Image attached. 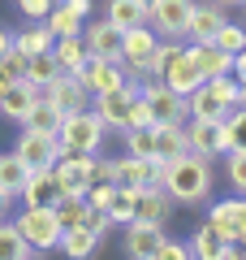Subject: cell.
Wrapping results in <instances>:
<instances>
[{"mask_svg": "<svg viewBox=\"0 0 246 260\" xmlns=\"http://www.w3.org/2000/svg\"><path fill=\"white\" fill-rule=\"evenodd\" d=\"M82 225H87V230H91L100 243H108V239H112V230H117V225L108 221V213H104V208H91V204H87V217H82Z\"/></svg>", "mask_w": 246, "mask_h": 260, "instance_id": "39", "label": "cell"}, {"mask_svg": "<svg viewBox=\"0 0 246 260\" xmlns=\"http://www.w3.org/2000/svg\"><path fill=\"white\" fill-rule=\"evenodd\" d=\"M160 78H164V87H173L177 95H190L194 87L203 83V70H199V65H194V56L186 52V44H182V48H177L173 56H169V61H164Z\"/></svg>", "mask_w": 246, "mask_h": 260, "instance_id": "14", "label": "cell"}, {"mask_svg": "<svg viewBox=\"0 0 246 260\" xmlns=\"http://www.w3.org/2000/svg\"><path fill=\"white\" fill-rule=\"evenodd\" d=\"M61 117H65V113L56 109L52 100H44V95H39V100L30 104V113L22 117V130H39V135H56V126H61Z\"/></svg>", "mask_w": 246, "mask_h": 260, "instance_id": "28", "label": "cell"}, {"mask_svg": "<svg viewBox=\"0 0 246 260\" xmlns=\"http://www.w3.org/2000/svg\"><path fill=\"white\" fill-rule=\"evenodd\" d=\"M9 217H13V225L22 230V239L30 243V251H35V256H48V251H56V243H61L65 225L56 221L52 204H22L18 213H9Z\"/></svg>", "mask_w": 246, "mask_h": 260, "instance_id": "3", "label": "cell"}, {"mask_svg": "<svg viewBox=\"0 0 246 260\" xmlns=\"http://www.w3.org/2000/svg\"><path fill=\"white\" fill-rule=\"evenodd\" d=\"M173 213H177V200L164 191V186H143V191H138V217H143V221L169 225Z\"/></svg>", "mask_w": 246, "mask_h": 260, "instance_id": "19", "label": "cell"}, {"mask_svg": "<svg viewBox=\"0 0 246 260\" xmlns=\"http://www.w3.org/2000/svg\"><path fill=\"white\" fill-rule=\"evenodd\" d=\"M13 204H18V200H13V195H5V191H0V217H9V213H13Z\"/></svg>", "mask_w": 246, "mask_h": 260, "instance_id": "47", "label": "cell"}, {"mask_svg": "<svg viewBox=\"0 0 246 260\" xmlns=\"http://www.w3.org/2000/svg\"><path fill=\"white\" fill-rule=\"evenodd\" d=\"M52 56H56V65H61L65 74H78L91 52H87L82 35H61V39H52Z\"/></svg>", "mask_w": 246, "mask_h": 260, "instance_id": "25", "label": "cell"}, {"mask_svg": "<svg viewBox=\"0 0 246 260\" xmlns=\"http://www.w3.org/2000/svg\"><path fill=\"white\" fill-rule=\"evenodd\" d=\"M138 191H143V186H112L104 213H108V221L117 225V230H121L126 221H134V217H138Z\"/></svg>", "mask_w": 246, "mask_h": 260, "instance_id": "22", "label": "cell"}, {"mask_svg": "<svg viewBox=\"0 0 246 260\" xmlns=\"http://www.w3.org/2000/svg\"><path fill=\"white\" fill-rule=\"evenodd\" d=\"M52 26L48 22H30V26H18L13 30V48L18 52H26V56H35V52H48L52 48Z\"/></svg>", "mask_w": 246, "mask_h": 260, "instance_id": "27", "label": "cell"}, {"mask_svg": "<svg viewBox=\"0 0 246 260\" xmlns=\"http://www.w3.org/2000/svg\"><path fill=\"white\" fill-rule=\"evenodd\" d=\"M143 5H151V0H143Z\"/></svg>", "mask_w": 246, "mask_h": 260, "instance_id": "52", "label": "cell"}, {"mask_svg": "<svg viewBox=\"0 0 246 260\" xmlns=\"http://www.w3.org/2000/svg\"><path fill=\"white\" fill-rule=\"evenodd\" d=\"M233 78H237V83H246V48H237V52H233Z\"/></svg>", "mask_w": 246, "mask_h": 260, "instance_id": "45", "label": "cell"}, {"mask_svg": "<svg viewBox=\"0 0 246 260\" xmlns=\"http://www.w3.org/2000/svg\"><path fill=\"white\" fill-rule=\"evenodd\" d=\"M39 95H44V100H52L61 113H82V109H91V91L78 83V74H56L48 87H39Z\"/></svg>", "mask_w": 246, "mask_h": 260, "instance_id": "12", "label": "cell"}, {"mask_svg": "<svg viewBox=\"0 0 246 260\" xmlns=\"http://www.w3.org/2000/svg\"><path fill=\"white\" fill-rule=\"evenodd\" d=\"M18 78H26V52L9 48V52L0 56V91H5L9 83H18Z\"/></svg>", "mask_w": 246, "mask_h": 260, "instance_id": "38", "label": "cell"}, {"mask_svg": "<svg viewBox=\"0 0 246 260\" xmlns=\"http://www.w3.org/2000/svg\"><path fill=\"white\" fill-rule=\"evenodd\" d=\"M82 44H87L91 56H112V61H121V26H112L104 13L82 22Z\"/></svg>", "mask_w": 246, "mask_h": 260, "instance_id": "13", "label": "cell"}, {"mask_svg": "<svg viewBox=\"0 0 246 260\" xmlns=\"http://www.w3.org/2000/svg\"><path fill=\"white\" fill-rule=\"evenodd\" d=\"M164 234H169V225H155V221L134 217V221L121 225V251H126L130 260H155V247H160Z\"/></svg>", "mask_w": 246, "mask_h": 260, "instance_id": "7", "label": "cell"}, {"mask_svg": "<svg viewBox=\"0 0 246 260\" xmlns=\"http://www.w3.org/2000/svg\"><path fill=\"white\" fill-rule=\"evenodd\" d=\"M134 95H138L134 83H121V87H112V91L91 95V113L104 121L108 135H121V130H126V121H130V100H134Z\"/></svg>", "mask_w": 246, "mask_h": 260, "instance_id": "5", "label": "cell"}, {"mask_svg": "<svg viewBox=\"0 0 246 260\" xmlns=\"http://www.w3.org/2000/svg\"><path fill=\"white\" fill-rule=\"evenodd\" d=\"M212 44L220 48V52H237V48L246 44V26H237V22H225V26L216 30V39Z\"/></svg>", "mask_w": 246, "mask_h": 260, "instance_id": "40", "label": "cell"}, {"mask_svg": "<svg viewBox=\"0 0 246 260\" xmlns=\"http://www.w3.org/2000/svg\"><path fill=\"white\" fill-rule=\"evenodd\" d=\"M56 143H61V152H73V156H95L108 143V130H104V121L91 109L65 113L61 126H56Z\"/></svg>", "mask_w": 246, "mask_h": 260, "instance_id": "2", "label": "cell"}, {"mask_svg": "<svg viewBox=\"0 0 246 260\" xmlns=\"http://www.w3.org/2000/svg\"><path fill=\"white\" fill-rule=\"evenodd\" d=\"M78 83L91 95H100V91H112V87L130 83V78H126V65L112 61V56H87V65L78 70Z\"/></svg>", "mask_w": 246, "mask_h": 260, "instance_id": "10", "label": "cell"}, {"mask_svg": "<svg viewBox=\"0 0 246 260\" xmlns=\"http://www.w3.org/2000/svg\"><path fill=\"white\" fill-rule=\"evenodd\" d=\"M186 52L194 56V65L203 70V78H216V74H233V52H220L216 44H186Z\"/></svg>", "mask_w": 246, "mask_h": 260, "instance_id": "20", "label": "cell"}, {"mask_svg": "<svg viewBox=\"0 0 246 260\" xmlns=\"http://www.w3.org/2000/svg\"><path fill=\"white\" fill-rule=\"evenodd\" d=\"M13 5H18V13H22L26 22H44L48 9H52L56 0H13Z\"/></svg>", "mask_w": 246, "mask_h": 260, "instance_id": "43", "label": "cell"}, {"mask_svg": "<svg viewBox=\"0 0 246 260\" xmlns=\"http://www.w3.org/2000/svg\"><path fill=\"white\" fill-rule=\"evenodd\" d=\"M9 48H13V30H9V26H5V22H0V56L9 52Z\"/></svg>", "mask_w": 246, "mask_h": 260, "instance_id": "46", "label": "cell"}, {"mask_svg": "<svg viewBox=\"0 0 246 260\" xmlns=\"http://www.w3.org/2000/svg\"><path fill=\"white\" fill-rule=\"evenodd\" d=\"M194 0H151L147 5V26L160 39H186V18Z\"/></svg>", "mask_w": 246, "mask_h": 260, "instance_id": "6", "label": "cell"}, {"mask_svg": "<svg viewBox=\"0 0 246 260\" xmlns=\"http://www.w3.org/2000/svg\"><path fill=\"white\" fill-rule=\"evenodd\" d=\"M242 48H246V44H242Z\"/></svg>", "mask_w": 246, "mask_h": 260, "instance_id": "53", "label": "cell"}, {"mask_svg": "<svg viewBox=\"0 0 246 260\" xmlns=\"http://www.w3.org/2000/svg\"><path fill=\"white\" fill-rule=\"evenodd\" d=\"M216 5H225V9H233V5H237V0H216Z\"/></svg>", "mask_w": 246, "mask_h": 260, "instance_id": "49", "label": "cell"}, {"mask_svg": "<svg viewBox=\"0 0 246 260\" xmlns=\"http://www.w3.org/2000/svg\"><path fill=\"white\" fill-rule=\"evenodd\" d=\"M130 126H151V109H147L143 95H134V100H130V121H126V130H130Z\"/></svg>", "mask_w": 246, "mask_h": 260, "instance_id": "44", "label": "cell"}, {"mask_svg": "<svg viewBox=\"0 0 246 260\" xmlns=\"http://www.w3.org/2000/svg\"><path fill=\"white\" fill-rule=\"evenodd\" d=\"M186 243H190V256H199V260H216V256H225V239L216 234V225H212V221L194 225Z\"/></svg>", "mask_w": 246, "mask_h": 260, "instance_id": "30", "label": "cell"}, {"mask_svg": "<svg viewBox=\"0 0 246 260\" xmlns=\"http://www.w3.org/2000/svg\"><path fill=\"white\" fill-rule=\"evenodd\" d=\"M190 256V243L186 239H173V234H164L160 247H155V260H186Z\"/></svg>", "mask_w": 246, "mask_h": 260, "instance_id": "42", "label": "cell"}, {"mask_svg": "<svg viewBox=\"0 0 246 260\" xmlns=\"http://www.w3.org/2000/svg\"><path fill=\"white\" fill-rule=\"evenodd\" d=\"M155 44H160V35H155L147 22H143V26H126V30H121V65H126V78H130V83L138 78V65L151 56Z\"/></svg>", "mask_w": 246, "mask_h": 260, "instance_id": "11", "label": "cell"}, {"mask_svg": "<svg viewBox=\"0 0 246 260\" xmlns=\"http://www.w3.org/2000/svg\"><path fill=\"white\" fill-rule=\"evenodd\" d=\"M237 9H246V0H237Z\"/></svg>", "mask_w": 246, "mask_h": 260, "instance_id": "50", "label": "cell"}, {"mask_svg": "<svg viewBox=\"0 0 246 260\" xmlns=\"http://www.w3.org/2000/svg\"><path fill=\"white\" fill-rule=\"evenodd\" d=\"M182 135H186V152H199V156H208V160H216L220 152V135H216V121H194V117H186L182 121Z\"/></svg>", "mask_w": 246, "mask_h": 260, "instance_id": "17", "label": "cell"}, {"mask_svg": "<svg viewBox=\"0 0 246 260\" xmlns=\"http://www.w3.org/2000/svg\"><path fill=\"white\" fill-rule=\"evenodd\" d=\"M104 18L112 22V26H143L147 22V5L143 0H104Z\"/></svg>", "mask_w": 246, "mask_h": 260, "instance_id": "29", "label": "cell"}, {"mask_svg": "<svg viewBox=\"0 0 246 260\" xmlns=\"http://www.w3.org/2000/svg\"><path fill=\"white\" fill-rule=\"evenodd\" d=\"M56 74H65V70L56 65L52 48H48V52H35V56H26V83H35V87H48Z\"/></svg>", "mask_w": 246, "mask_h": 260, "instance_id": "32", "label": "cell"}, {"mask_svg": "<svg viewBox=\"0 0 246 260\" xmlns=\"http://www.w3.org/2000/svg\"><path fill=\"white\" fill-rule=\"evenodd\" d=\"M100 247H104V243L95 239V234L87 230L82 221H78V225H69V230L61 234V243H56V251H65L69 260H87V256H95Z\"/></svg>", "mask_w": 246, "mask_h": 260, "instance_id": "23", "label": "cell"}, {"mask_svg": "<svg viewBox=\"0 0 246 260\" xmlns=\"http://www.w3.org/2000/svg\"><path fill=\"white\" fill-rule=\"evenodd\" d=\"M52 213H56V221L69 230V225H78L82 217H87V200H82V195H61L52 204Z\"/></svg>", "mask_w": 246, "mask_h": 260, "instance_id": "37", "label": "cell"}, {"mask_svg": "<svg viewBox=\"0 0 246 260\" xmlns=\"http://www.w3.org/2000/svg\"><path fill=\"white\" fill-rule=\"evenodd\" d=\"M242 256H246V243H242Z\"/></svg>", "mask_w": 246, "mask_h": 260, "instance_id": "51", "label": "cell"}, {"mask_svg": "<svg viewBox=\"0 0 246 260\" xmlns=\"http://www.w3.org/2000/svg\"><path fill=\"white\" fill-rule=\"evenodd\" d=\"M112 165H117V186H160V174L164 165L155 156H112Z\"/></svg>", "mask_w": 246, "mask_h": 260, "instance_id": "15", "label": "cell"}, {"mask_svg": "<svg viewBox=\"0 0 246 260\" xmlns=\"http://www.w3.org/2000/svg\"><path fill=\"white\" fill-rule=\"evenodd\" d=\"M186 152V135H182V121H155V160L169 165Z\"/></svg>", "mask_w": 246, "mask_h": 260, "instance_id": "24", "label": "cell"}, {"mask_svg": "<svg viewBox=\"0 0 246 260\" xmlns=\"http://www.w3.org/2000/svg\"><path fill=\"white\" fill-rule=\"evenodd\" d=\"M121 139H126V152H130V156H155V121H151V126H130V130H121Z\"/></svg>", "mask_w": 246, "mask_h": 260, "instance_id": "36", "label": "cell"}, {"mask_svg": "<svg viewBox=\"0 0 246 260\" xmlns=\"http://www.w3.org/2000/svg\"><path fill=\"white\" fill-rule=\"evenodd\" d=\"M61 200V182H56L52 169H30L26 182L18 191V204H56Z\"/></svg>", "mask_w": 246, "mask_h": 260, "instance_id": "16", "label": "cell"}, {"mask_svg": "<svg viewBox=\"0 0 246 260\" xmlns=\"http://www.w3.org/2000/svg\"><path fill=\"white\" fill-rule=\"evenodd\" d=\"M39 100V87L26 83V78H18V83H9L5 91H0V117H9L22 126V117L30 113V104Z\"/></svg>", "mask_w": 246, "mask_h": 260, "instance_id": "18", "label": "cell"}, {"mask_svg": "<svg viewBox=\"0 0 246 260\" xmlns=\"http://www.w3.org/2000/svg\"><path fill=\"white\" fill-rule=\"evenodd\" d=\"M87 182H117V165H112V156H100V152H95L91 169H87Z\"/></svg>", "mask_w": 246, "mask_h": 260, "instance_id": "41", "label": "cell"}, {"mask_svg": "<svg viewBox=\"0 0 246 260\" xmlns=\"http://www.w3.org/2000/svg\"><path fill=\"white\" fill-rule=\"evenodd\" d=\"M26 174H30V169L22 165L13 152H0V191H5V195H13V200H18V191H22V182H26Z\"/></svg>", "mask_w": 246, "mask_h": 260, "instance_id": "33", "label": "cell"}, {"mask_svg": "<svg viewBox=\"0 0 246 260\" xmlns=\"http://www.w3.org/2000/svg\"><path fill=\"white\" fill-rule=\"evenodd\" d=\"M44 22L52 26V35H56V39H61V35H82V18L69 9V5H65V0H56L52 9H48V18H44Z\"/></svg>", "mask_w": 246, "mask_h": 260, "instance_id": "35", "label": "cell"}, {"mask_svg": "<svg viewBox=\"0 0 246 260\" xmlns=\"http://www.w3.org/2000/svg\"><path fill=\"white\" fill-rule=\"evenodd\" d=\"M216 160L225 165V182H229V191H233V195H246V152L233 148V152H220Z\"/></svg>", "mask_w": 246, "mask_h": 260, "instance_id": "34", "label": "cell"}, {"mask_svg": "<svg viewBox=\"0 0 246 260\" xmlns=\"http://www.w3.org/2000/svg\"><path fill=\"white\" fill-rule=\"evenodd\" d=\"M30 243L22 239V230L13 225V217H0V260H30Z\"/></svg>", "mask_w": 246, "mask_h": 260, "instance_id": "31", "label": "cell"}, {"mask_svg": "<svg viewBox=\"0 0 246 260\" xmlns=\"http://www.w3.org/2000/svg\"><path fill=\"white\" fill-rule=\"evenodd\" d=\"M216 135H220V148L225 152H233V148L246 152V109L242 104H233V109L216 121Z\"/></svg>", "mask_w": 246, "mask_h": 260, "instance_id": "26", "label": "cell"}, {"mask_svg": "<svg viewBox=\"0 0 246 260\" xmlns=\"http://www.w3.org/2000/svg\"><path fill=\"white\" fill-rule=\"evenodd\" d=\"M134 87L151 109V121H186V95L164 87V78H134Z\"/></svg>", "mask_w": 246, "mask_h": 260, "instance_id": "4", "label": "cell"}, {"mask_svg": "<svg viewBox=\"0 0 246 260\" xmlns=\"http://www.w3.org/2000/svg\"><path fill=\"white\" fill-rule=\"evenodd\" d=\"M225 22H229L225 5H216V0H194L190 18H186V44H212Z\"/></svg>", "mask_w": 246, "mask_h": 260, "instance_id": "9", "label": "cell"}, {"mask_svg": "<svg viewBox=\"0 0 246 260\" xmlns=\"http://www.w3.org/2000/svg\"><path fill=\"white\" fill-rule=\"evenodd\" d=\"M225 113L229 109L216 100V91H212L208 83H199L190 95H186V117H194V121H220Z\"/></svg>", "mask_w": 246, "mask_h": 260, "instance_id": "21", "label": "cell"}, {"mask_svg": "<svg viewBox=\"0 0 246 260\" xmlns=\"http://www.w3.org/2000/svg\"><path fill=\"white\" fill-rule=\"evenodd\" d=\"M160 186L173 195L177 204L194 208V204H208L212 200V191H216V169H212V160L199 156V152H182L177 160L164 165Z\"/></svg>", "mask_w": 246, "mask_h": 260, "instance_id": "1", "label": "cell"}, {"mask_svg": "<svg viewBox=\"0 0 246 260\" xmlns=\"http://www.w3.org/2000/svg\"><path fill=\"white\" fill-rule=\"evenodd\" d=\"M13 156H18L26 169H52L56 160H61V143H56V135L22 130V135H18V143H13Z\"/></svg>", "mask_w": 246, "mask_h": 260, "instance_id": "8", "label": "cell"}, {"mask_svg": "<svg viewBox=\"0 0 246 260\" xmlns=\"http://www.w3.org/2000/svg\"><path fill=\"white\" fill-rule=\"evenodd\" d=\"M233 104H242V109H246V83H237V100Z\"/></svg>", "mask_w": 246, "mask_h": 260, "instance_id": "48", "label": "cell"}]
</instances>
